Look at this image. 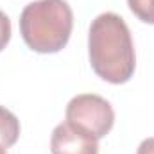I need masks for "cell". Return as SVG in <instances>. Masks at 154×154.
I'll use <instances>...</instances> for the list:
<instances>
[{"label": "cell", "instance_id": "1", "mask_svg": "<svg viewBox=\"0 0 154 154\" xmlns=\"http://www.w3.org/2000/svg\"><path fill=\"white\" fill-rule=\"evenodd\" d=\"M88 54L97 75L111 84H124L134 74L136 56L131 31L116 13L99 14L88 32Z\"/></svg>", "mask_w": 154, "mask_h": 154}, {"label": "cell", "instance_id": "2", "mask_svg": "<svg viewBox=\"0 0 154 154\" xmlns=\"http://www.w3.org/2000/svg\"><path fill=\"white\" fill-rule=\"evenodd\" d=\"M74 13L66 0H36L23 7L20 32L25 45L39 54H56L70 39Z\"/></svg>", "mask_w": 154, "mask_h": 154}, {"label": "cell", "instance_id": "3", "mask_svg": "<svg viewBox=\"0 0 154 154\" xmlns=\"http://www.w3.org/2000/svg\"><path fill=\"white\" fill-rule=\"evenodd\" d=\"M66 122L100 140L111 131L115 124V111L104 97L81 93L66 106Z\"/></svg>", "mask_w": 154, "mask_h": 154}, {"label": "cell", "instance_id": "4", "mask_svg": "<svg viewBox=\"0 0 154 154\" xmlns=\"http://www.w3.org/2000/svg\"><path fill=\"white\" fill-rule=\"evenodd\" d=\"M52 154H99V140L68 122L54 127L50 136Z\"/></svg>", "mask_w": 154, "mask_h": 154}, {"label": "cell", "instance_id": "5", "mask_svg": "<svg viewBox=\"0 0 154 154\" xmlns=\"http://www.w3.org/2000/svg\"><path fill=\"white\" fill-rule=\"evenodd\" d=\"M20 136V120L7 108L0 106V147L7 149L18 142Z\"/></svg>", "mask_w": 154, "mask_h": 154}, {"label": "cell", "instance_id": "6", "mask_svg": "<svg viewBox=\"0 0 154 154\" xmlns=\"http://www.w3.org/2000/svg\"><path fill=\"white\" fill-rule=\"evenodd\" d=\"M127 5L142 22L154 25V0H127Z\"/></svg>", "mask_w": 154, "mask_h": 154}, {"label": "cell", "instance_id": "7", "mask_svg": "<svg viewBox=\"0 0 154 154\" xmlns=\"http://www.w3.org/2000/svg\"><path fill=\"white\" fill-rule=\"evenodd\" d=\"M11 39V20L4 11H0V52L7 47Z\"/></svg>", "mask_w": 154, "mask_h": 154}, {"label": "cell", "instance_id": "8", "mask_svg": "<svg viewBox=\"0 0 154 154\" xmlns=\"http://www.w3.org/2000/svg\"><path fill=\"white\" fill-rule=\"evenodd\" d=\"M136 154H154V138H145L138 145V152Z\"/></svg>", "mask_w": 154, "mask_h": 154}, {"label": "cell", "instance_id": "9", "mask_svg": "<svg viewBox=\"0 0 154 154\" xmlns=\"http://www.w3.org/2000/svg\"><path fill=\"white\" fill-rule=\"evenodd\" d=\"M0 154H7V152H5V149H4V147H0Z\"/></svg>", "mask_w": 154, "mask_h": 154}]
</instances>
